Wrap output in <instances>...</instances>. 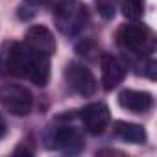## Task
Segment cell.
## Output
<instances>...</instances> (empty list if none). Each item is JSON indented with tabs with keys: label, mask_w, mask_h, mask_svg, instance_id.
I'll list each match as a JSON object with an SVG mask.
<instances>
[{
	"label": "cell",
	"mask_w": 157,
	"mask_h": 157,
	"mask_svg": "<svg viewBox=\"0 0 157 157\" xmlns=\"http://www.w3.org/2000/svg\"><path fill=\"white\" fill-rule=\"evenodd\" d=\"M0 76L21 78L44 87L50 80V56L30 48L24 41L4 43L0 44Z\"/></svg>",
	"instance_id": "1"
},
{
	"label": "cell",
	"mask_w": 157,
	"mask_h": 157,
	"mask_svg": "<svg viewBox=\"0 0 157 157\" xmlns=\"http://www.w3.org/2000/svg\"><path fill=\"white\" fill-rule=\"evenodd\" d=\"M117 46L133 61V65L153 57L157 39L151 28L140 24L139 21H129L122 24L117 32Z\"/></svg>",
	"instance_id": "2"
},
{
	"label": "cell",
	"mask_w": 157,
	"mask_h": 157,
	"mask_svg": "<svg viewBox=\"0 0 157 157\" xmlns=\"http://www.w3.org/2000/svg\"><path fill=\"white\" fill-rule=\"evenodd\" d=\"M56 28L65 37H78L89 24L91 13L82 0H57L52 8Z\"/></svg>",
	"instance_id": "3"
},
{
	"label": "cell",
	"mask_w": 157,
	"mask_h": 157,
	"mask_svg": "<svg viewBox=\"0 0 157 157\" xmlns=\"http://www.w3.org/2000/svg\"><path fill=\"white\" fill-rule=\"evenodd\" d=\"M43 146L50 151H59L65 155H76L85 148L83 133L68 124H56L46 128L43 133Z\"/></svg>",
	"instance_id": "4"
},
{
	"label": "cell",
	"mask_w": 157,
	"mask_h": 157,
	"mask_svg": "<svg viewBox=\"0 0 157 157\" xmlns=\"http://www.w3.org/2000/svg\"><path fill=\"white\" fill-rule=\"evenodd\" d=\"M0 104L13 117H28L33 109V94L19 83L0 85Z\"/></svg>",
	"instance_id": "5"
},
{
	"label": "cell",
	"mask_w": 157,
	"mask_h": 157,
	"mask_svg": "<svg viewBox=\"0 0 157 157\" xmlns=\"http://www.w3.org/2000/svg\"><path fill=\"white\" fill-rule=\"evenodd\" d=\"M65 82H67V87L72 93L80 94L83 98L93 96L98 89L94 74L80 61H70L65 67Z\"/></svg>",
	"instance_id": "6"
},
{
	"label": "cell",
	"mask_w": 157,
	"mask_h": 157,
	"mask_svg": "<svg viewBox=\"0 0 157 157\" xmlns=\"http://www.w3.org/2000/svg\"><path fill=\"white\" fill-rule=\"evenodd\" d=\"M80 120L85 128L87 133L91 135H102L111 122V113L109 107L102 102H94V104H87L80 109Z\"/></svg>",
	"instance_id": "7"
},
{
	"label": "cell",
	"mask_w": 157,
	"mask_h": 157,
	"mask_svg": "<svg viewBox=\"0 0 157 157\" xmlns=\"http://www.w3.org/2000/svg\"><path fill=\"white\" fill-rule=\"evenodd\" d=\"M100 68H102V87L104 91H113L117 89L128 74L126 63L113 56V54H102L100 57Z\"/></svg>",
	"instance_id": "8"
},
{
	"label": "cell",
	"mask_w": 157,
	"mask_h": 157,
	"mask_svg": "<svg viewBox=\"0 0 157 157\" xmlns=\"http://www.w3.org/2000/svg\"><path fill=\"white\" fill-rule=\"evenodd\" d=\"M118 105L129 113L144 115L153 107V96L148 91H135V89H124L118 93Z\"/></svg>",
	"instance_id": "9"
},
{
	"label": "cell",
	"mask_w": 157,
	"mask_h": 157,
	"mask_svg": "<svg viewBox=\"0 0 157 157\" xmlns=\"http://www.w3.org/2000/svg\"><path fill=\"white\" fill-rule=\"evenodd\" d=\"M24 43L41 52V54H46V56H54L56 52V39H54V33L46 28V26H41V24H35L32 26L28 32H26V37H24Z\"/></svg>",
	"instance_id": "10"
},
{
	"label": "cell",
	"mask_w": 157,
	"mask_h": 157,
	"mask_svg": "<svg viewBox=\"0 0 157 157\" xmlns=\"http://www.w3.org/2000/svg\"><path fill=\"white\" fill-rule=\"evenodd\" d=\"M113 133L120 140H126L131 144H144L148 139L146 129L140 124H133V122H126V120H117L113 124Z\"/></svg>",
	"instance_id": "11"
},
{
	"label": "cell",
	"mask_w": 157,
	"mask_h": 157,
	"mask_svg": "<svg viewBox=\"0 0 157 157\" xmlns=\"http://www.w3.org/2000/svg\"><path fill=\"white\" fill-rule=\"evenodd\" d=\"M146 0H120V10L122 15L128 21H139L144 15Z\"/></svg>",
	"instance_id": "12"
},
{
	"label": "cell",
	"mask_w": 157,
	"mask_h": 157,
	"mask_svg": "<svg viewBox=\"0 0 157 157\" xmlns=\"http://www.w3.org/2000/svg\"><path fill=\"white\" fill-rule=\"evenodd\" d=\"M96 2V10L104 19H113L115 11H117V4L118 0H94Z\"/></svg>",
	"instance_id": "13"
},
{
	"label": "cell",
	"mask_w": 157,
	"mask_h": 157,
	"mask_svg": "<svg viewBox=\"0 0 157 157\" xmlns=\"http://www.w3.org/2000/svg\"><path fill=\"white\" fill-rule=\"evenodd\" d=\"M6 135H8V124H6L4 117L0 115V140H2V139H4Z\"/></svg>",
	"instance_id": "14"
},
{
	"label": "cell",
	"mask_w": 157,
	"mask_h": 157,
	"mask_svg": "<svg viewBox=\"0 0 157 157\" xmlns=\"http://www.w3.org/2000/svg\"><path fill=\"white\" fill-rule=\"evenodd\" d=\"M26 2H28L30 6L37 8V6H44V4H48V0H26Z\"/></svg>",
	"instance_id": "15"
}]
</instances>
